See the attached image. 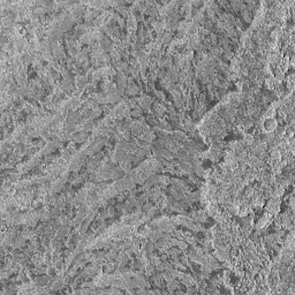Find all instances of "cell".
<instances>
[{
  "mask_svg": "<svg viewBox=\"0 0 295 295\" xmlns=\"http://www.w3.org/2000/svg\"><path fill=\"white\" fill-rule=\"evenodd\" d=\"M286 83H287V88L289 91H293V83H294V74H291L286 77Z\"/></svg>",
  "mask_w": 295,
  "mask_h": 295,
  "instance_id": "cell-1",
  "label": "cell"
}]
</instances>
